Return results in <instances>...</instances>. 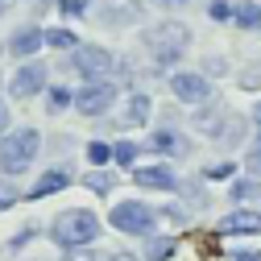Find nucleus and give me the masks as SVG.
Instances as JSON below:
<instances>
[{
	"mask_svg": "<svg viewBox=\"0 0 261 261\" xmlns=\"http://www.w3.org/2000/svg\"><path fill=\"white\" fill-rule=\"evenodd\" d=\"M216 21H232V5H228V0H212V9H207Z\"/></svg>",
	"mask_w": 261,
	"mask_h": 261,
	"instance_id": "32",
	"label": "nucleus"
},
{
	"mask_svg": "<svg viewBox=\"0 0 261 261\" xmlns=\"http://www.w3.org/2000/svg\"><path fill=\"white\" fill-rule=\"evenodd\" d=\"M71 182H75V174H71V170H62V166H50V170H42V174L34 178V187L25 191V199H29V203H38V199H50V195L67 191Z\"/></svg>",
	"mask_w": 261,
	"mask_h": 261,
	"instance_id": "11",
	"label": "nucleus"
},
{
	"mask_svg": "<svg viewBox=\"0 0 261 261\" xmlns=\"http://www.w3.org/2000/svg\"><path fill=\"white\" fill-rule=\"evenodd\" d=\"M13 5H17V0H0V17H5V13L13 9Z\"/></svg>",
	"mask_w": 261,
	"mask_h": 261,
	"instance_id": "39",
	"label": "nucleus"
},
{
	"mask_svg": "<svg viewBox=\"0 0 261 261\" xmlns=\"http://www.w3.org/2000/svg\"><path fill=\"white\" fill-rule=\"evenodd\" d=\"M178 191L187 195V203H199V207H207V191L199 187V178H187V182H178Z\"/></svg>",
	"mask_w": 261,
	"mask_h": 261,
	"instance_id": "26",
	"label": "nucleus"
},
{
	"mask_svg": "<svg viewBox=\"0 0 261 261\" xmlns=\"http://www.w3.org/2000/svg\"><path fill=\"white\" fill-rule=\"evenodd\" d=\"M149 149H153V153H162V158H182L191 145H187V137L178 133V128H153Z\"/></svg>",
	"mask_w": 261,
	"mask_h": 261,
	"instance_id": "14",
	"label": "nucleus"
},
{
	"mask_svg": "<svg viewBox=\"0 0 261 261\" xmlns=\"http://www.w3.org/2000/svg\"><path fill=\"white\" fill-rule=\"evenodd\" d=\"M58 261H95V257H91L87 249H67V253H62Z\"/></svg>",
	"mask_w": 261,
	"mask_h": 261,
	"instance_id": "33",
	"label": "nucleus"
},
{
	"mask_svg": "<svg viewBox=\"0 0 261 261\" xmlns=\"http://www.w3.org/2000/svg\"><path fill=\"white\" fill-rule=\"evenodd\" d=\"M83 187H87L91 195H112L116 174H112V170H91V174H83Z\"/></svg>",
	"mask_w": 261,
	"mask_h": 261,
	"instance_id": "19",
	"label": "nucleus"
},
{
	"mask_svg": "<svg viewBox=\"0 0 261 261\" xmlns=\"http://www.w3.org/2000/svg\"><path fill=\"white\" fill-rule=\"evenodd\" d=\"M46 46H54V50H75L79 38H75V29H46Z\"/></svg>",
	"mask_w": 261,
	"mask_h": 261,
	"instance_id": "22",
	"label": "nucleus"
},
{
	"mask_svg": "<svg viewBox=\"0 0 261 261\" xmlns=\"http://www.w3.org/2000/svg\"><path fill=\"white\" fill-rule=\"evenodd\" d=\"M170 95L178 104L203 108V104H212V83L203 71H178V75H170Z\"/></svg>",
	"mask_w": 261,
	"mask_h": 261,
	"instance_id": "6",
	"label": "nucleus"
},
{
	"mask_svg": "<svg viewBox=\"0 0 261 261\" xmlns=\"http://www.w3.org/2000/svg\"><path fill=\"white\" fill-rule=\"evenodd\" d=\"M158 5H166V9H182L187 0H158Z\"/></svg>",
	"mask_w": 261,
	"mask_h": 261,
	"instance_id": "38",
	"label": "nucleus"
},
{
	"mask_svg": "<svg viewBox=\"0 0 261 261\" xmlns=\"http://www.w3.org/2000/svg\"><path fill=\"white\" fill-rule=\"evenodd\" d=\"M29 241H38V224H25V228H21V232H17V237H13V241H9V249H13V253H17V249H25V245H29Z\"/></svg>",
	"mask_w": 261,
	"mask_h": 261,
	"instance_id": "30",
	"label": "nucleus"
},
{
	"mask_svg": "<svg viewBox=\"0 0 261 261\" xmlns=\"http://www.w3.org/2000/svg\"><path fill=\"white\" fill-rule=\"evenodd\" d=\"M108 261H141L137 253H124V249H116V253H108Z\"/></svg>",
	"mask_w": 261,
	"mask_h": 261,
	"instance_id": "37",
	"label": "nucleus"
},
{
	"mask_svg": "<svg viewBox=\"0 0 261 261\" xmlns=\"http://www.w3.org/2000/svg\"><path fill=\"white\" fill-rule=\"evenodd\" d=\"M228 67H224V58H207V67H203V75H224Z\"/></svg>",
	"mask_w": 261,
	"mask_h": 261,
	"instance_id": "35",
	"label": "nucleus"
},
{
	"mask_svg": "<svg viewBox=\"0 0 261 261\" xmlns=\"http://www.w3.org/2000/svg\"><path fill=\"white\" fill-rule=\"evenodd\" d=\"M46 62H38V58H29V62H21V71L9 79V95L13 100H34V95H46Z\"/></svg>",
	"mask_w": 261,
	"mask_h": 261,
	"instance_id": "7",
	"label": "nucleus"
},
{
	"mask_svg": "<svg viewBox=\"0 0 261 261\" xmlns=\"http://www.w3.org/2000/svg\"><path fill=\"white\" fill-rule=\"evenodd\" d=\"M46 46V29L42 25H21L17 34L9 38V54L13 58H21V62H29V58H38V50Z\"/></svg>",
	"mask_w": 261,
	"mask_h": 261,
	"instance_id": "13",
	"label": "nucleus"
},
{
	"mask_svg": "<svg viewBox=\"0 0 261 261\" xmlns=\"http://www.w3.org/2000/svg\"><path fill=\"white\" fill-rule=\"evenodd\" d=\"M112 67H116V54H112V50H104V46H75V54H71V71H75V75H83L87 83L108 79V75H112Z\"/></svg>",
	"mask_w": 261,
	"mask_h": 261,
	"instance_id": "5",
	"label": "nucleus"
},
{
	"mask_svg": "<svg viewBox=\"0 0 261 261\" xmlns=\"http://www.w3.org/2000/svg\"><path fill=\"white\" fill-rule=\"evenodd\" d=\"M46 95H50V100H46L50 112H67V108H75V91H71L67 83H62V87H50Z\"/></svg>",
	"mask_w": 261,
	"mask_h": 261,
	"instance_id": "21",
	"label": "nucleus"
},
{
	"mask_svg": "<svg viewBox=\"0 0 261 261\" xmlns=\"http://www.w3.org/2000/svg\"><path fill=\"white\" fill-rule=\"evenodd\" d=\"M46 237L67 253V249H91L100 241V216L91 207H67L46 224Z\"/></svg>",
	"mask_w": 261,
	"mask_h": 261,
	"instance_id": "1",
	"label": "nucleus"
},
{
	"mask_svg": "<svg viewBox=\"0 0 261 261\" xmlns=\"http://www.w3.org/2000/svg\"><path fill=\"white\" fill-rule=\"evenodd\" d=\"M232 21L241 29H261V5L257 0H237L232 5Z\"/></svg>",
	"mask_w": 261,
	"mask_h": 261,
	"instance_id": "17",
	"label": "nucleus"
},
{
	"mask_svg": "<svg viewBox=\"0 0 261 261\" xmlns=\"http://www.w3.org/2000/svg\"><path fill=\"white\" fill-rule=\"evenodd\" d=\"M91 9V0H58V13L62 17H83Z\"/></svg>",
	"mask_w": 261,
	"mask_h": 261,
	"instance_id": "27",
	"label": "nucleus"
},
{
	"mask_svg": "<svg viewBox=\"0 0 261 261\" xmlns=\"http://www.w3.org/2000/svg\"><path fill=\"white\" fill-rule=\"evenodd\" d=\"M203 178H237V162H216L203 170Z\"/></svg>",
	"mask_w": 261,
	"mask_h": 261,
	"instance_id": "29",
	"label": "nucleus"
},
{
	"mask_svg": "<svg viewBox=\"0 0 261 261\" xmlns=\"http://www.w3.org/2000/svg\"><path fill=\"white\" fill-rule=\"evenodd\" d=\"M21 199H25V191H17L13 178H0V212H9V207L21 203Z\"/></svg>",
	"mask_w": 261,
	"mask_h": 261,
	"instance_id": "25",
	"label": "nucleus"
},
{
	"mask_svg": "<svg viewBox=\"0 0 261 261\" xmlns=\"http://www.w3.org/2000/svg\"><path fill=\"white\" fill-rule=\"evenodd\" d=\"M245 166L253 170V178H261V137L249 145V153H245Z\"/></svg>",
	"mask_w": 261,
	"mask_h": 261,
	"instance_id": "31",
	"label": "nucleus"
},
{
	"mask_svg": "<svg viewBox=\"0 0 261 261\" xmlns=\"http://www.w3.org/2000/svg\"><path fill=\"white\" fill-rule=\"evenodd\" d=\"M116 104V83L100 79V83H83V91H75V112L83 116H104Z\"/></svg>",
	"mask_w": 261,
	"mask_h": 261,
	"instance_id": "8",
	"label": "nucleus"
},
{
	"mask_svg": "<svg viewBox=\"0 0 261 261\" xmlns=\"http://www.w3.org/2000/svg\"><path fill=\"white\" fill-rule=\"evenodd\" d=\"M9 120H13V116H9V104L0 100V137H5V128H9Z\"/></svg>",
	"mask_w": 261,
	"mask_h": 261,
	"instance_id": "36",
	"label": "nucleus"
},
{
	"mask_svg": "<svg viewBox=\"0 0 261 261\" xmlns=\"http://www.w3.org/2000/svg\"><path fill=\"white\" fill-rule=\"evenodd\" d=\"M232 261H261V249H232Z\"/></svg>",
	"mask_w": 261,
	"mask_h": 261,
	"instance_id": "34",
	"label": "nucleus"
},
{
	"mask_svg": "<svg viewBox=\"0 0 261 261\" xmlns=\"http://www.w3.org/2000/svg\"><path fill=\"white\" fill-rule=\"evenodd\" d=\"M220 237H261V212L257 207H232L220 224H216Z\"/></svg>",
	"mask_w": 261,
	"mask_h": 261,
	"instance_id": "9",
	"label": "nucleus"
},
{
	"mask_svg": "<svg viewBox=\"0 0 261 261\" xmlns=\"http://www.w3.org/2000/svg\"><path fill=\"white\" fill-rule=\"evenodd\" d=\"M38 149H42V133H38L34 124L9 128V133L0 137V174H5V178H17V174H25V170H34Z\"/></svg>",
	"mask_w": 261,
	"mask_h": 261,
	"instance_id": "3",
	"label": "nucleus"
},
{
	"mask_svg": "<svg viewBox=\"0 0 261 261\" xmlns=\"http://www.w3.org/2000/svg\"><path fill=\"white\" fill-rule=\"evenodd\" d=\"M108 228H116L120 237H141L145 241V237L158 232V212L149 203H141V199H120L108 212Z\"/></svg>",
	"mask_w": 261,
	"mask_h": 261,
	"instance_id": "4",
	"label": "nucleus"
},
{
	"mask_svg": "<svg viewBox=\"0 0 261 261\" xmlns=\"http://www.w3.org/2000/svg\"><path fill=\"white\" fill-rule=\"evenodd\" d=\"M137 158H141V145H137V141H128V137H124V141L112 145V162H116V166H124V170H133V162H137Z\"/></svg>",
	"mask_w": 261,
	"mask_h": 261,
	"instance_id": "20",
	"label": "nucleus"
},
{
	"mask_svg": "<svg viewBox=\"0 0 261 261\" xmlns=\"http://www.w3.org/2000/svg\"><path fill=\"white\" fill-rule=\"evenodd\" d=\"M174 253H178V241L166 232H153L141 245V261H174Z\"/></svg>",
	"mask_w": 261,
	"mask_h": 261,
	"instance_id": "16",
	"label": "nucleus"
},
{
	"mask_svg": "<svg viewBox=\"0 0 261 261\" xmlns=\"http://www.w3.org/2000/svg\"><path fill=\"white\" fill-rule=\"evenodd\" d=\"M100 17L108 25H124V21H133L137 17V5H116V9H100Z\"/></svg>",
	"mask_w": 261,
	"mask_h": 261,
	"instance_id": "23",
	"label": "nucleus"
},
{
	"mask_svg": "<svg viewBox=\"0 0 261 261\" xmlns=\"http://www.w3.org/2000/svg\"><path fill=\"white\" fill-rule=\"evenodd\" d=\"M133 182L141 191H178V174L166 166V162H153V166H133Z\"/></svg>",
	"mask_w": 261,
	"mask_h": 261,
	"instance_id": "10",
	"label": "nucleus"
},
{
	"mask_svg": "<svg viewBox=\"0 0 261 261\" xmlns=\"http://www.w3.org/2000/svg\"><path fill=\"white\" fill-rule=\"evenodd\" d=\"M149 95L145 91H133L124 100V112H120V128H145V120H149Z\"/></svg>",
	"mask_w": 261,
	"mask_h": 261,
	"instance_id": "15",
	"label": "nucleus"
},
{
	"mask_svg": "<svg viewBox=\"0 0 261 261\" xmlns=\"http://www.w3.org/2000/svg\"><path fill=\"white\" fill-rule=\"evenodd\" d=\"M261 195V178H232V187H228V199H237V203H249Z\"/></svg>",
	"mask_w": 261,
	"mask_h": 261,
	"instance_id": "18",
	"label": "nucleus"
},
{
	"mask_svg": "<svg viewBox=\"0 0 261 261\" xmlns=\"http://www.w3.org/2000/svg\"><path fill=\"white\" fill-rule=\"evenodd\" d=\"M232 116H237V112H228V108H220V104H203L199 112H195V128H199L207 141H224Z\"/></svg>",
	"mask_w": 261,
	"mask_h": 261,
	"instance_id": "12",
	"label": "nucleus"
},
{
	"mask_svg": "<svg viewBox=\"0 0 261 261\" xmlns=\"http://www.w3.org/2000/svg\"><path fill=\"white\" fill-rule=\"evenodd\" d=\"M25 261H38V257H25Z\"/></svg>",
	"mask_w": 261,
	"mask_h": 261,
	"instance_id": "41",
	"label": "nucleus"
},
{
	"mask_svg": "<svg viewBox=\"0 0 261 261\" xmlns=\"http://www.w3.org/2000/svg\"><path fill=\"white\" fill-rule=\"evenodd\" d=\"M237 83H241L245 91H257V87H261V62H253L249 71H241V79H237Z\"/></svg>",
	"mask_w": 261,
	"mask_h": 261,
	"instance_id": "28",
	"label": "nucleus"
},
{
	"mask_svg": "<svg viewBox=\"0 0 261 261\" xmlns=\"http://www.w3.org/2000/svg\"><path fill=\"white\" fill-rule=\"evenodd\" d=\"M253 120H257V124H261V100H257V108H253Z\"/></svg>",
	"mask_w": 261,
	"mask_h": 261,
	"instance_id": "40",
	"label": "nucleus"
},
{
	"mask_svg": "<svg viewBox=\"0 0 261 261\" xmlns=\"http://www.w3.org/2000/svg\"><path fill=\"white\" fill-rule=\"evenodd\" d=\"M87 162H95V170H104L108 162H112V145H104V141H87Z\"/></svg>",
	"mask_w": 261,
	"mask_h": 261,
	"instance_id": "24",
	"label": "nucleus"
},
{
	"mask_svg": "<svg viewBox=\"0 0 261 261\" xmlns=\"http://www.w3.org/2000/svg\"><path fill=\"white\" fill-rule=\"evenodd\" d=\"M141 46L158 62V71H166V67H174V62L191 50V29L182 21H158V25H149L141 34Z\"/></svg>",
	"mask_w": 261,
	"mask_h": 261,
	"instance_id": "2",
	"label": "nucleus"
}]
</instances>
